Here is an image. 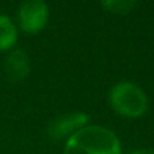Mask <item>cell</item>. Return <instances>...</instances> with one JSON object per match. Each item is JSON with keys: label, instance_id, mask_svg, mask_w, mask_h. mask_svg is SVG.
<instances>
[{"label": "cell", "instance_id": "cell-6", "mask_svg": "<svg viewBox=\"0 0 154 154\" xmlns=\"http://www.w3.org/2000/svg\"><path fill=\"white\" fill-rule=\"evenodd\" d=\"M17 27L8 15L0 14V51L9 50L17 42Z\"/></svg>", "mask_w": 154, "mask_h": 154}, {"label": "cell", "instance_id": "cell-7", "mask_svg": "<svg viewBox=\"0 0 154 154\" xmlns=\"http://www.w3.org/2000/svg\"><path fill=\"white\" fill-rule=\"evenodd\" d=\"M136 5L137 2H134V0H104V2H101V6L113 14H127Z\"/></svg>", "mask_w": 154, "mask_h": 154}, {"label": "cell", "instance_id": "cell-8", "mask_svg": "<svg viewBox=\"0 0 154 154\" xmlns=\"http://www.w3.org/2000/svg\"><path fill=\"white\" fill-rule=\"evenodd\" d=\"M130 154H154V149H149V148H143V149H136Z\"/></svg>", "mask_w": 154, "mask_h": 154}, {"label": "cell", "instance_id": "cell-1", "mask_svg": "<svg viewBox=\"0 0 154 154\" xmlns=\"http://www.w3.org/2000/svg\"><path fill=\"white\" fill-rule=\"evenodd\" d=\"M63 154H121L116 134L101 125H85L68 137Z\"/></svg>", "mask_w": 154, "mask_h": 154}, {"label": "cell", "instance_id": "cell-2", "mask_svg": "<svg viewBox=\"0 0 154 154\" xmlns=\"http://www.w3.org/2000/svg\"><path fill=\"white\" fill-rule=\"evenodd\" d=\"M109 98L115 112L127 118L142 116L148 109V98L145 92L133 82L116 83L110 89Z\"/></svg>", "mask_w": 154, "mask_h": 154}, {"label": "cell", "instance_id": "cell-3", "mask_svg": "<svg viewBox=\"0 0 154 154\" xmlns=\"http://www.w3.org/2000/svg\"><path fill=\"white\" fill-rule=\"evenodd\" d=\"M48 21V6L42 0H27L18 8V24L27 33H38Z\"/></svg>", "mask_w": 154, "mask_h": 154}, {"label": "cell", "instance_id": "cell-4", "mask_svg": "<svg viewBox=\"0 0 154 154\" xmlns=\"http://www.w3.org/2000/svg\"><path fill=\"white\" fill-rule=\"evenodd\" d=\"M88 121H89V115L83 113V112L65 113V115H60V116L54 118L48 124L47 133H48V136L53 140H59V139H63L66 136L69 137L75 131H79L80 128H83Z\"/></svg>", "mask_w": 154, "mask_h": 154}, {"label": "cell", "instance_id": "cell-5", "mask_svg": "<svg viewBox=\"0 0 154 154\" xmlns=\"http://www.w3.org/2000/svg\"><path fill=\"white\" fill-rule=\"evenodd\" d=\"M29 71H30V65L26 51L21 48L12 50L5 60V72L8 79L12 82H21L29 75Z\"/></svg>", "mask_w": 154, "mask_h": 154}]
</instances>
